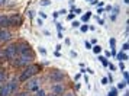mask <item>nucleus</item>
I'll return each instance as SVG.
<instances>
[{
    "label": "nucleus",
    "mask_w": 129,
    "mask_h": 96,
    "mask_svg": "<svg viewBox=\"0 0 129 96\" xmlns=\"http://www.w3.org/2000/svg\"><path fill=\"white\" fill-rule=\"evenodd\" d=\"M39 71H41V66H39V64H29V66H26V68L23 70V73L20 74L19 82H26L28 79L36 76Z\"/></svg>",
    "instance_id": "obj_1"
},
{
    "label": "nucleus",
    "mask_w": 129,
    "mask_h": 96,
    "mask_svg": "<svg viewBox=\"0 0 129 96\" xmlns=\"http://www.w3.org/2000/svg\"><path fill=\"white\" fill-rule=\"evenodd\" d=\"M18 55V44H12V45H9L3 50V57L5 58H9V60H12Z\"/></svg>",
    "instance_id": "obj_2"
},
{
    "label": "nucleus",
    "mask_w": 129,
    "mask_h": 96,
    "mask_svg": "<svg viewBox=\"0 0 129 96\" xmlns=\"http://www.w3.org/2000/svg\"><path fill=\"white\" fill-rule=\"evenodd\" d=\"M39 84H41V79L39 77H30V79L26 80L25 87H26V90L32 92V90H38L39 89Z\"/></svg>",
    "instance_id": "obj_3"
},
{
    "label": "nucleus",
    "mask_w": 129,
    "mask_h": 96,
    "mask_svg": "<svg viewBox=\"0 0 129 96\" xmlns=\"http://www.w3.org/2000/svg\"><path fill=\"white\" fill-rule=\"evenodd\" d=\"M18 54L19 55H28V57H32V50L30 47L23 42V44H18Z\"/></svg>",
    "instance_id": "obj_4"
},
{
    "label": "nucleus",
    "mask_w": 129,
    "mask_h": 96,
    "mask_svg": "<svg viewBox=\"0 0 129 96\" xmlns=\"http://www.w3.org/2000/svg\"><path fill=\"white\" fill-rule=\"evenodd\" d=\"M51 79H52L55 83H59V82H62L65 79V74H64V71H61V70H54V71L51 73Z\"/></svg>",
    "instance_id": "obj_5"
},
{
    "label": "nucleus",
    "mask_w": 129,
    "mask_h": 96,
    "mask_svg": "<svg viewBox=\"0 0 129 96\" xmlns=\"http://www.w3.org/2000/svg\"><path fill=\"white\" fill-rule=\"evenodd\" d=\"M51 92H52V93H54L55 96L62 95V93H64V84L61 83V82H59V83L52 84V86H51Z\"/></svg>",
    "instance_id": "obj_6"
},
{
    "label": "nucleus",
    "mask_w": 129,
    "mask_h": 96,
    "mask_svg": "<svg viewBox=\"0 0 129 96\" xmlns=\"http://www.w3.org/2000/svg\"><path fill=\"white\" fill-rule=\"evenodd\" d=\"M12 90H10V86L7 83H5L2 87H0V96H12Z\"/></svg>",
    "instance_id": "obj_7"
},
{
    "label": "nucleus",
    "mask_w": 129,
    "mask_h": 96,
    "mask_svg": "<svg viewBox=\"0 0 129 96\" xmlns=\"http://www.w3.org/2000/svg\"><path fill=\"white\" fill-rule=\"evenodd\" d=\"M12 38V34L6 29H0V42H6Z\"/></svg>",
    "instance_id": "obj_8"
},
{
    "label": "nucleus",
    "mask_w": 129,
    "mask_h": 96,
    "mask_svg": "<svg viewBox=\"0 0 129 96\" xmlns=\"http://www.w3.org/2000/svg\"><path fill=\"white\" fill-rule=\"evenodd\" d=\"M9 86H10V90H12V93H16L18 92V86H19V79H12L10 80V83H7Z\"/></svg>",
    "instance_id": "obj_9"
},
{
    "label": "nucleus",
    "mask_w": 129,
    "mask_h": 96,
    "mask_svg": "<svg viewBox=\"0 0 129 96\" xmlns=\"http://www.w3.org/2000/svg\"><path fill=\"white\" fill-rule=\"evenodd\" d=\"M19 22H20V18H19L18 15H12V16H9V23H10V26H18Z\"/></svg>",
    "instance_id": "obj_10"
},
{
    "label": "nucleus",
    "mask_w": 129,
    "mask_h": 96,
    "mask_svg": "<svg viewBox=\"0 0 129 96\" xmlns=\"http://www.w3.org/2000/svg\"><path fill=\"white\" fill-rule=\"evenodd\" d=\"M0 26L2 28L10 26V23H9V16H0Z\"/></svg>",
    "instance_id": "obj_11"
},
{
    "label": "nucleus",
    "mask_w": 129,
    "mask_h": 96,
    "mask_svg": "<svg viewBox=\"0 0 129 96\" xmlns=\"http://www.w3.org/2000/svg\"><path fill=\"white\" fill-rule=\"evenodd\" d=\"M116 57H117V60H119V61H126V60H128V55L125 54V53H122V51H120V53H117Z\"/></svg>",
    "instance_id": "obj_12"
},
{
    "label": "nucleus",
    "mask_w": 129,
    "mask_h": 96,
    "mask_svg": "<svg viewBox=\"0 0 129 96\" xmlns=\"http://www.w3.org/2000/svg\"><path fill=\"white\" fill-rule=\"evenodd\" d=\"M6 79H7V74L5 71H0V83L5 84L6 83Z\"/></svg>",
    "instance_id": "obj_13"
},
{
    "label": "nucleus",
    "mask_w": 129,
    "mask_h": 96,
    "mask_svg": "<svg viewBox=\"0 0 129 96\" xmlns=\"http://www.w3.org/2000/svg\"><path fill=\"white\" fill-rule=\"evenodd\" d=\"M90 18H91V13H90V12H87V13H86V15H83L81 20H83V22H87V20H88V19H90Z\"/></svg>",
    "instance_id": "obj_14"
},
{
    "label": "nucleus",
    "mask_w": 129,
    "mask_h": 96,
    "mask_svg": "<svg viewBox=\"0 0 129 96\" xmlns=\"http://www.w3.org/2000/svg\"><path fill=\"white\" fill-rule=\"evenodd\" d=\"M91 50H93L96 54H100V53H102V47H100V45H94V47H91Z\"/></svg>",
    "instance_id": "obj_15"
},
{
    "label": "nucleus",
    "mask_w": 129,
    "mask_h": 96,
    "mask_svg": "<svg viewBox=\"0 0 129 96\" xmlns=\"http://www.w3.org/2000/svg\"><path fill=\"white\" fill-rule=\"evenodd\" d=\"M99 60L102 61V63H103V66H106V67H107V64H109V61H107V58H106V57H99Z\"/></svg>",
    "instance_id": "obj_16"
},
{
    "label": "nucleus",
    "mask_w": 129,
    "mask_h": 96,
    "mask_svg": "<svg viewBox=\"0 0 129 96\" xmlns=\"http://www.w3.org/2000/svg\"><path fill=\"white\" fill-rule=\"evenodd\" d=\"M47 93H45V90H42V89H38L36 90V95L35 96H45Z\"/></svg>",
    "instance_id": "obj_17"
},
{
    "label": "nucleus",
    "mask_w": 129,
    "mask_h": 96,
    "mask_svg": "<svg viewBox=\"0 0 129 96\" xmlns=\"http://www.w3.org/2000/svg\"><path fill=\"white\" fill-rule=\"evenodd\" d=\"M61 96H76V93H74L73 90H70V92H64Z\"/></svg>",
    "instance_id": "obj_18"
},
{
    "label": "nucleus",
    "mask_w": 129,
    "mask_h": 96,
    "mask_svg": "<svg viewBox=\"0 0 129 96\" xmlns=\"http://www.w3.org/2000/svg\"><path fill=\"white\" fill-rule=\"evenodd\" d=\"M109 44H110L112 50H113V48H115V44H116V39H115V38H110V41H109Z\"/></svg>",
    "instance_id": "obj_19"
},
{
    "label": "nucleus",
    "mask_w": 129,
    "mask_h": 96,
    "mask_svg": "<svg viewBox=\"0 0 129 96\" xmlns=\"http://www.w3.org/2000/svg\"><path fill=\"white\" fill-rule=\"evenodd\" d=\"M126 83H128V82H120V83L117 84V87H119V89H123V87H126Z\"/></svg>",
    "instance_id": "obj_20"
},
{
    "label": "nucleus",
    "mask_w": 129,
    "mask_h": 96,
    "mask_svg": "<svg viewBox=\"0 0 129 96\" xmlns=\"http://www.w3.org/2000/svg\"><path fill=\"white\" fill-rule=\"evenodd\" d=\"M109 96H117V90L112 89V92H109Z\"/></svg>",
    "instance_id": "obj_21"
},
{
    "label": "nucleus",
    "mask_w": 129,
    "mask_h": 96,
    "mask_svg": "<svg viewBox=\"0 0 129 96\" xmlns=\"http://www.w3.org/2000/svg\"><path fill=\"white\" fill-rule=\"evenodd\" d=\"M41 5L42 6H48V5H51V2H49V0H42Z\"/></svg>",
    "instance_id": "obj_22"
},
{
    "label": "nucleus",
    "mask_w": 129,
    "mask_h": 96,
    "mask_svg": "<svg viewBox=\"0 0 129 96\" xmlns=\"http://www.w3.org/2000/svg\"><path fill=\"white\" fill-rule=\"evenodd\" d=\"M122 50H123V51H128V50H129V44H128V42H125V44H123Z\"/></svg>",
    "instance_id": "obj_23"
},
{
    "label": "nucleus",
    "mask_w": 129,
    "mask_h": 96,
    "mask_svg": "<svg viewBox=\"0 0 129 96\" xmlns=\"http://www.w3.org/2000/svg\"><path fill=\"white\" fill-rule=\"evenodd\" d=\"M16 96H29V93H28V90H26V92H22V93H18Z\"/></svg>",
    "instance_id": "obj_24"
},
{
    "label": "nucleus",
    "mask_w": 129,
    "mask_h": 96,
    "mask_svg": "<svg viewBox=\"0 0 129 96\" xmlns=\"http://www.w3.org/2000/svg\"><path fill=\"white\" fill-rule=\"evenodd\" d=\"M123 77H125V82H128V79H129V74H128V71H123Z\"/></svg>",
    "instance_id": "obj_25"
},
{
    "label": "nucleus",
    "mask_w": 129,
    "mask_h": 96,
    "mask_svg": "<svg viewBox=\"0 0 129 96\" xmlns=\"http://www.w3.org/2000/svg\"><path fill=\"white\" fill-rule=\"evenodd\" d=\"M78 26H80V22L74 20V22H73V28H78Z\"/></svg>",
    "instance_id": "obj_26"
},
{
    "label": "nucleus",
    "mask_w": 129,
    "mask_h": 96,
    "mask_svg": "<svg viewBox=\"0 0 129 96\" xmlns=\"http://www.w3.org/2000/svg\"><path fill=\"white\" fill-rule=\"evenodd\" d=\"M87 29H88L87 25H83V26H81V32H87Z\"/></svg>",
    "instance_id": "obj_27"
},
{
    "label": "nucleus",
    "mask_w": 129,
    "mask_h": 96,
    "mask_svg": "<svg viewBox=\"0 0 129 96\" xmlns=\"http://www.w3.org/2000/svg\"><path fill=\"white\" fill-rule=\"evenodd\" d=\"M84 45H86V48H87V50H91V44H90L88 41H86V44H84Z\"/></svg>",
    "instance_id": "obj_28"
},
{
    "label": "nucleus",
    "mask_w": 129,
    "mask_h": 96,
    "mask_svg": "<svg viewBox=\"0 0 129 96\" xmlns=\"http://www.w3.org/2000/svg\"><path fill=\"white\" fill-rule=\"evenodd\" d=\"M39 53H41V54H45V53H47V50H45L44 47H39Z\"/></svg>",
    "instance_id": "obj_29"
},
{
    "label": "nucleus",
    "mask_w": 129,
    "mask_h": 96,
    "mask_svg": "<svg viewBox=\"0 0 129 96\" xmlns=\"http://www.w3.org/2000/svg\"><path fill=\"white\" fill-rule=\"evenodd\" d=\"M107 83H109V80H107V77L102 79V84H107Z\"/></svg>",
    "instance_id": "obj_30"
},
{
    "label": "nucleus",
    "mask_w": 129,
    "mask_h": 96,
    "mask_svg": "<svg viewBox=\"0 0 129 96\" xmlns=\"http://www.w3.org/2000/svg\"><path fill=\"white\" fill-rule=\"evenodd\" d=\"M119 68H120V70H123V68H125V64H123V61H120V63H119Z\"/></svg>",
    "instance_id": "obj_31"
},
{
    "label": "nucleus",
    "mask_w": 129,
    "mask_h": 96,
    "mask_svg": "<svg viewBox=\"0 0 129 96\" xmlns=\"http://www.w3.org/2000/svg\"><path fill=\"white\" fill-rule=\"evenodd\" d=\"M57 28H58V31H62V25H61V23H57Z\"/></svg>",
    "instance_id": "obj_32"
},
{
    "label": "nucleus",
    "mask_w": 129,
    "mask_h": 96,
    "mask_svg": "<svg viewBox=\"0 0 129 96\" xmlns=\"http://www.w3.org/2000/svg\"><path fill=\"white\" fill-rule=\"evenodd\" d=\"M38 25H39V26H41V25H44V20H42V19H38Z\"/></svg>",
    "instance_id": "obj_33"
},
{
    "label": "nucleus",
    "mask_w": 129,
    "mask_h": 96,
    "mask_svg": "<svg viewBox=\"0 0 129 96\" xmlns=\"http://www.w3.org/2000/svg\"><path fill=\"white\" fill-rule=\"evenodd\" d=\"M34 13H35L34 10H29V18H34Z\"/></svg>",
    "instance_id": "obj_34"
},
{
    "label": "nucleus",
    "mask_w": 129,
    "mask_h": 96,
    "mask_svg": "<svg viewBox=\"0 0 129 96\" xmlns=\"http://www.w3.org/2000/svg\"><path fill=\"white\" fill-rule=\"evenodd\" d=\"M68 19H74V13H70L68 15Z\"/></svg>",
    "instance_id": "obj_35"
},
{
    "label": "nucleus",
    "mask_w": 129,
    "mask_h": 96,
    "mask_svg": "<svg viewBox=\"0 0 129 96\" xmlns=\"http://www.w3.org/2000/svg\"><path fill=\"white\" fill-rule=\"evenodd\" d=\"M107 80H109V82H110V83H112V82H113V77H112L110 74H109V77H107Z\"/></svg>",
    "instance_id": "obj_36"
},
{
    "label": "nucleus",
    "mask_w": 129,
    "mask_h": 96,
    "mask_svg": "<svg viewBox=\"0 0 129 96\" xmlns=\"http://www.w3.org/2000/svg\"><path fill=\"white\" fill-rule=\"evenodd\" d=\"M64 13H67V10H65V9H64V10H61V12H58V15H64Z\"/></svg>",
    "instance_id": "obj_37"
},
{
    "label": "nucleus",
    "mask_w": 129,
    "mask_h": 96,
    "mask_svg": "<svg viewBox=\"0 0 129 96\" xmlns=\"http://www.w3.org/2000/svg\"><path fill=\"white\" fill-rule=\"evenodd\" d=\"M6 2H7V0H0V5H5Z\"/></svg>",
    "instance_id": "obj_38"
},
{
    "label": "nucleus",
    "mask_w": 129,
    "mask_h": 96,
    "mask_svg": "<svg viewBox=\"0 0 129 96\" xmlns=\"http://www.w3.org/2000/svg\"><path fill=\"white\" fill-rule=\"evenodd\" d=\"M45 96H55V95H54V93H51V95H45Z\"/></svg>",
    "instance_id": "obj_39"
},
{
    "label": "nucleus",
    "mask_w": 129,
    "mask_h": 96,
    "mask_svg": "<svg viewBox=\"0 0 129 96\" xmlns=\"http://www.w3.org/2000/svg\"><path fill=\"white\" fill-rule=\"evenodd\" d=\"M2 86H3V84H2V83H0V87H2Z\"/></svg>",
    "instance_id": "obj_40"
},
{
    "label": "nucleus",
    "mask_w": 129,
    "mask_h": 96,
    "mask_svg": "<svg viewBox=\"0 0 129 96\" xmlns=\"http://www.w3.org/2000/svg\"><path fill=\"white\" fill-rule=\"evenodd\" d=\"M87 2H88V0H87Z\"/></svg>",
    "instance_id": "obj_41"
}]
</instances>
